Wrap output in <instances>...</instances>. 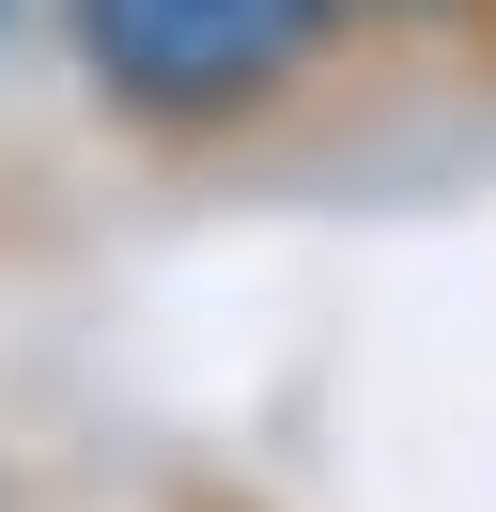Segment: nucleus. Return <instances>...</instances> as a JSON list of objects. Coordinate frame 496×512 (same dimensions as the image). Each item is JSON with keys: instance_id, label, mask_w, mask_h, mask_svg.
Instances as JSON below:
<instances>
[{"instance_id": "1", "label": "nucleus", "mask_w": 496, "mask_h": 512, "mask_svg": "<svg viewBox=\"0 0 496 512\" xmlns=\"http://www.w3.org/2000/svg\"><path fill=\"white\" fill-rule=\"evenodd\" d=\"M341 32V0H78V63L140 125H233L264 109L310 47Z\"/></svg>"}, {"instance_id": "2", "label": "nucleus", "mask_w": 496, "mask_h": 512, "mask_svg": "<svg viewBox=\"0 0 496 512\" xmlns=\"http://www.w3.org/2000/svg\"><path fill=\"white\" fill-rule=\"evenodd\" d=\"M0 16H16V0H0Z\"/></svg>"}]
</instances>
